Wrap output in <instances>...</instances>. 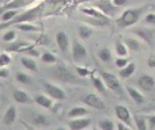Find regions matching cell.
<instances>
[{
	"instance_id": "cell-1",
	"label": "cell",
	"mask_w": 155,
	"mask_h": 130,
	"mask_svg": "<svg viewBox=\"0 0 155 130\" xmlns=\"http://www.w3.org/2000/svg\"><path fill=\"white\" fill-rule=\"evenodd\" d=\"M46 75H49V77L63 84H74V85H83L86 84L84 79L80 77L78 73H74L72 69L68 65H65L64 62H59L53 64V66L46 69Z\"/></svg>"
},
{
	"instance_id": "cell-2",
	"label": "cell",
	"mask_w": 155,
	"mask_h": 130,
	"mask_svg": "<svg viewBox=\"0 0 155 130\" xmlns=\"http://www.w3.org/2000/svg\"><path fill=\"white\" fill-rule=\"evenodd\" d=\"M143 12H144V8H127V10L123 11V14L117 18L116 24H117L120 29L132 27L140 21Z\"/></svg>"
},
{
	"instance_id": "cell-3",
	"label": "cell",
	"mask_w": 155,
	"mask_h": 130,
	"mask_svg": "<svg viewBox=\"0 0 155 130\" xmlns=\"http://www.w3.org/2000/svg\"><path fill=\"white\" fill-rule=\"evenodd\" d=\"M101 77L104 79L105 84H106L107 90L112 91V92L117 94L118 96L123 98L124 96V90H123V85H121L120 80L116 75L110 73V72H101Z\"/></svg>"
},
{
	"instance_id": "cell-4",
	"label": "cell",
	"mask_w": 155,
	"mask_h": 130,
	"mask_svg": "<svg viewBox=\"0 0 155 130\" xmlns=\"http://www.w3.org/2000/svg\"><path fill=\"white\" fill-rule=\"evenodd\" d=\"M71 56H72V60L76 64H82V62H87L88 52L80 41L72 40V42H71Z\"/></svg>"
},
{
	"instance_id": "cell-5",
	"label": "cell",
	"mask_w": 155,
	"mask_h": 130,
	"mask_svg": "<svg viewBox=\"0 0 155 130\" xmlns=\"http://www.w3.org/2000/svg\"><path fill=\"white\" fill-rule=\"evenodd\" d=\"M42 88L46 95H49L52 99H54L57 102H61L67 98L64 90L61 87H59L57 84H53L52 81H42Z\"/></svg>"
},
{
	"instance_id": "cell-6",
	"label": "cell",
	"mask_w": 155,
	"mask_h": 130,
	"mask_svg": "<svg viewBox=\"0 0 155 130\" xmlns=\"http://www.w3.org/2000/svg\"><path fill=\"white\" fill-rule=\"evenodd\" d=\"M80 102H82L84 106L91 107V109H95L98 111H104L106 109V104L102 100V98L97 94H87V95H83L80 98Z\"/></svg>"
},
{
	"instance_id": "cell-7",
	"label": "cell",
	"mask_w": 155,
	"mask_h": 130,
	"mask_svg": "<svg viewBox=\"0 0 155 130\" xmlns=\"http://www.w3.org/2000/svg\"><path fill=\"white\" fill-rule=\"evenodd\" d=\"M94 7L98 8L99 11H102V12H104L105 15H107L109 18L116 16L118 14V11H120V7H117V5L114 4L113 0H95Z\"/></svg>"
},
{
	"instance_id": "cell-8",
	"label": "cell",
	"mask_w": 155,
	"mask_h": 130,
	"mask_svg": "<svg viewBox=\"0 0 155 130\" xmlns=\"http://www.w3.org/2000/svg\"><path fill=\"white\" fill-rule=\"evenodd\" d=\"M114 114H116V117H117L118 121L125 122L131 129L135 128L134 117L131 115V111H129V109L127 106H124V104H117V106L114 107Z\"/></svg>"
},
{
	"instance_id": "cell-9",
	"label": "cell",
	"mask_w": 155,
	"mask_h": 130,
	"mask_svg": "<svg viewBox=\"0 0 155 130\" xmlns=\"http://www.w3.org/2000/svg\"><path fill=\"white\" fill-rule=\"evenodd\" d=\"M136 84L142 92H153L154 88H155V79L151 76V75L143 73L142 76H139Z\"/></svg>"
},
{
	"instance_id": "cell-10",
	"label": "cell",
	"mask_w": 155,
	"mask_h": 130,
	"mask_svg": "<svg viewBox=\"0 0 155 130\" xmlns=\"http://www.w3.org/2000/svg\"><path fill=\"white\" fill-rule=\"evenodd\" d=\"M27 121L35 128H45L51 123L49 118L41 113H27Z\"/></svg>"
},
{
	"instance_id": "cell-11",
	"label": "cell",
	"mask_w": 155,
	"mask_h": 130,
	"mask_svg": "<svg viewBox=\"0 0 155 130\" xmlns=\"http://www.w3.org/2000/svg\"><path fill=\"white\" fill-rule=\"evenodd\" d=\"M132 33H134V35H136L139 40H142L144 43H147V45H153L154 43V31L150 29H147V27H135L134 30H132Z\"/></svg>"
},
{
	"instance_id": "cell-12",
	"label": "cell",
	"mask_w": 155,
	"mask_h": 130,
	"mask_svg": "<svg viewBox=\"0 0 155 130\" xmlns=\"http://www.w3.org/2000/svg\"><path fill=\"white\" fill-rule=\"evenodd\" d=\"M54 41H56L57 48L60 49V52H61L63 54H67L68 50H70V48H71V41H70V38H68L67 33H64V31L56 33Z\"/></svg>"
},
{
	"instance_id": "cell-13",
	"label": "cell",
	"mask_w": 155,
	"mask_h": 130,
	"mask_svg": "<svg viewBox=\"0 0 155 130\" xmlns=\"http://www.w3.org/2000/svg\"><path fill=\"white\" fill-rule=\"evenodd\" d=\"M68 128L71 130H83L91 125V119L87 117H79V118H71L68 121Z\"/></svg>"
},
{
	"instance_id": "cell-14",
	"label": "cell",
	"mask_w": 155,
	"mask_h": 130,
	"mask_svg": "<svg viewBox=\"0 0 155 130\" xmlns=\"http://www.w3.org/2000/svg\"><path fill=\"white\" fill-rule=\"evenodd\" d=\"M8 45H5V50L7 52H12V53H23L27 48L31 46L30 42H26V41H11V42H7Z\"/></svg>"
},
{
	"instance_id": "cell-15",
	"label": "cell",
	"mask_w": 155,
	"mask_h": 130,
	"mask_svg": "<svg viewBox=\"0 0 155 130\" xmlns=\"http://www.w3.org/2000/svg\"><path fill=\"white\" fill-rule=\"evenodd\" d=\"M80 12L82 14H84V15H87V16H91V18H95V19H99V21H104V22H106V23H112L110 22V18L107 15H105L102 11H99L98 8L95 10V7L94 8H87V7H82L80 8Z\"/></svg>"
},
{
	"instance_id": "cell-16",
	"label": "cell",
	"mask_w": 155,
	"mask_h": 130,
	"mask_svg": "<svg viewBox=\"0 0 155 130\" xmlns=\"http://www.w3.org/2000/svg\"><path fill=\"white\" fill-rule=\"evenodd\" d=\"M34 102L38 104V106L44 107V109L46 110H52L54 106V99H52L49 95H46V94H35L34 96Z\"/></svg>"
},
{
	"instance_id": "cell-17",
	"label": "cell",
	"mask_w": 155,
	"mask_h": 130,
	"mask_svg": "<svg viewBox=\"0 0 155 130\" xmlns=\"http://www.w3.org/2000/svg\"><path fill=\"white\" fill-rule=\"evenodd\" d=\"M18 119V111H16V107L15 106H8V109L5 110L4 115L2 118V123L5 126H11L16 122Z\"/></svg>"
},
{
	"instance_id": "cell-18",
	"label": "cell",
	"mask_w": 155,
	"mask_h": 130,
	"mask_svg": "<svg viewBox=\"0 0 155 130\" xmlns=\"http://www.w3.org/2000/svg\"><path fill=\"white\" fill-rule=\"evenodd\" d=\"M12 99L19 104H30L34 102V98L30 96L26 91L22 90H14L12 91Z\"/></svg>"
},
{
	"instance_id": "cell-19",
	"label": "cell",
	"mask_w": 155,
	"mask_h": 130,
	"mask_svg": "<svg viewBox=\"0 0 155 130\" xmlns=\"http://www.w3.org/2000/svg\"><path fill=\"white\" fill-rule=\"evenodd\" d=\"M90 79H91V84H93V87L95 88L97 92H99L101 95H106L107 87H106V84H105L104 79H102L101 76H95V75H91Z\"/></svg>"
},
{
	"instance_id": "cell-20",
	"label": "cell",
	"mask_w": 155,
	"mask_h": 130,
	"mask_svg": "<svg viewBox=\"0 0 155 130\" xmlns=\"http://www.w3.org/2000/svg\"><path fill=\"white\" fill-rule=\"evenodd\" d=\"M127 94H128L129 98L134 100V103L139 104V106L140 104H144L146 98L140 90H136V88H134V87H127Z\"/></svg>"
},
{
	"instance_id": "cell-21",
	"label": "cell",
	"mask_w": 155,
	"mask_h": 130,
	"mask_svg": "<svg viewBox=\"0 0 155 130\" xmlns=\"http://www.w3.org/2000/svg\"><path fill=\"white\" fill-rule=\"evenodd\" d=\"M90 110L86 109L84 106H75L72 107V109L68 110L67 113V117L70 118H79V117H87V115H90Z\"/></svg>"
},
{
	"instance_id": "cell-22",
	"label": "cell",
	"mask_w": 155,
	"mask_h": 130,
	"mask_svg": "<svg viewBox=\"0 0 155 130\" xmlns=\"http://www.w3.org/2000/svg\"><path fill=\"white\" fill-rule=\"evenodd\" d=\"M124 42L128 46L129 52H140L142 50V40L135 35V37H125L124 38Z\"/></svg>"
},
{
	"instance_id": "cell-23",
	"label": "cell",
	"mask_w": 155,
	"mask_h": 130,
	"mask_svg": "<svg viewBox=\"0 0 155 130\" xmlns=\"http://www.w3.org/2000/svg\"><path fill=\"white\" fill-rule=\"evenodd\" d=\"M31 2L33 0H12V2H10L8 4L0 7V15H2L4 11H7V10H18V8L25 7L26 4H29V3H31Z\"/></svg>"
},
{
	"instance_id": "cell-24",
	"label": "cell",
	"mask_w": 155,
	"mask_h": 130,
	"mask_svg": "<svg viewBox=\"0 0 155 130\" xmlns=\"http://www.w3.org/2000/svg\"><path fill=\"white\" fill-rule=\"evenodd\" d=\"M14 27H15L16 30H19V31H23V33H38L41 30L40 26H37V24H33V23H30V22H22V23H16V24H14Z\"/></svg>"
},
{
	"instance_id": "cell-25",
	"label": "cell",
	"mask_w": 155,
	"mask_h": 130,
	"mask_svg": "<svg viewBox=\"0 0 155 130\" xmlns=\"http://www.w3.org/2000/svg\"><path fill=\"white\" fill-rule=\"evenodd\" d=\"M94 26L91 24H79L78 26V35L80 40H88L94 34Z\"/></svg>"
},
{
	"instance_id": "cell-26",
	"label": "cell",
	"mask_w": 155,
	"mask_h": 130,
	"mask_svg": "<svg viewBox=\"0 0 155 130\" xmlns=\"http://www.w3.org/2000/svg\"><path fill=\"white\" fill-rule=\"evenodd\" d=\"M134 125L137 130H147L148 129V121L147 115L143 114H135L134 115Z\"/></svg>"
},
{
	"instance_id": "cell-27",
	"label": "cell",
	"mask_w": 155,
	"mask_h": 130,
	"mask_svg": "<svg viewBox=\"0 0 155 130\" xmlns=\"http://www.w3.org/2000/svg\"><path fill=\"white\" fill-rule=\"evenodd\" d=\"M21 64L23 65V68L27 69V71L38 72V65H37V62L34 61V59H33V57H30V56L21 57Z\"/></svg>"
},
{
	"instance_id": "cell-28",
	"label": "cell",
	"mask_w": 155,
	"mask_h": 130,
	"mask_svg": "<svg viewBox=\"0 0 155 130\" xmlns=\"http://www.w3.org/2000/svg\"><path fill=\"white\" fill-rule=\"evenodd\" d=\"M135 72H136V64H135V62H129V64L125 65L124 68H120L118 76H120L121 79H129Z\"/></svg>"
},
{
	"instance_id": "cell-29",
	"label": "cell",
	"mask_w": 155,
	"mask_h": 130,
	"mask_svg": "<svg viewBox=\"0 0 155 130\" xmlns=\"http://www.w3.org/2000/svg\"><path fill=\"white\" fill-rule=\"evenodd\" d=\"M114 52L117 56L120 57H127L129 53V49L128 46L125 45V42L124 41H116L114 42Z\"/></svg>"
},
{
	"instance_id": "cell-30",
	"label": "cell",
	"mask_w": 155,
	"mask_h": 130,
	"mask_svg": "<svg viewBox=\"0 0 155 130\" xmlns=\"http://www.w3.org/2000/svg\"><path fill=\"white\" fill-rule=\"evenodd\" d=\"M97 56H98V59L101 60L104 64H109V62L112 61V50H110L109 48H106V46L99 49Z\"/></svg>"
},
{
	"instance_id": "cell-31",
	"label": "cell",
	"mask_w": 155,
	"mask_h": 130,
	"mask_svg": "<svg viewBox=\"0 0 155 130\" xmlns=\"http://www.w3.org/2000/svg\"><path fill=\"white\" fill-rule=\"evenodd\" d=\"M15 80L19 83V84H23V85H30L31 84V77H30L27 73H25V72H16L15 73Z\"/></svg>"
},
{
	"instance_id": "cell-32",
	"label": "cell",
	"mask_w": 155,
	"mask_h": 130,
	"mask_svg": "<svg viewBox=\"0 0 155 130\" xmlns=\"http://www.w3.org/2000/svg\"><path fill=\"white\" fill-rule=\"evenodd\" d=\"M41 61L44 62V64H56L59 60H57V57L54 56L53 53H51V52H44L42 54H41Z\"/></svg>"
},
{
	"instance_id": "cell-33",
	"label": "cell",
	"mask_w": 155,
	"mask_h": 130,
	"mask_svg": "<svg viewBox=\"0 0 155 130\" xmlns=\"http://www.w3.org/2000/svg\"><path fill=\"white\" fill-rule=\"evenodd\" d=\"M98 128L101 130H113L116 129V123L109 118H104V119H99Z\"/></svg>"
},
{
	"instance_id": "cell-34",
	"label": "cell",
	"mask_w": 155,
	"mask_h": 130,
	"mask_svg": "<svg viewBox=\"0 0 155 130\" xmlns=\"http://www.w3.org/2000/svg\"><path fill=\"white\" fill-rule=\"evenodd\" d=\"M16 15H19L18 10H7L0 15V19H2V22H10V21H12Z\"/></svg>"
},
{
	"instance_id": "cell-35",
	"label": "cell",
	"mask_w": 155,
	"mask_h": 130,
	"mask_svg": "<svg viewBox=\"0 0 155 130\" xmlns=\"http://www.w3.org/2000/svg\"><path fill=\"white\" fill-rule=\"evenodd\" d=\"M75 72L80 77H83V79H84V77H90L91 75H93V72H91L87 66H80V65L75 66Z\"/></svg>"
},
{
	"instance_id": "cell-36",
	"label": "cell",
	"mask_w": 155,
	"mask_h": 130,
	"mask_svg": "<svg viewBox=\"0 0 155 130\" xmlns=\"http://www.w3.org/2000/svg\"><path fill=\"white\" fill-rule=\"evenodd\" d=\"M16 34H18V33H16L15 30L10 29V30H7V31L3 34L2 40L4 41V42H11V41H15L16 40Z\"/></svg>"
},
{
	"instance_id": "cell-37",
	"label": "cell",
	"mask_w": 155,
	"mask_h": 130,
	"mask_svg": "<svg viewBox=\"0 0 155 130\" xmlns=\"http://www.w3.org/2000/svg\"><path fill=\"white\" fill-rule=\"evenodd\" d=\"M11 56H10V52L7 53V50L3 52V53H0V68H3V66H7L11 64Z\"/></svg>"
},
{
	"instance_id": "cell-38",
	"label": "cell",
	"mask_w": 155,
	"mask_h": 130,
	"mask_svg": "<svg viewBox=\"0 0 155 130\" xmlns=\"http://www.w3.org/2000/svg\"><path fill=\"white\" fill-rule=\"evenodd\" d=\"M25 54H27V56H30V57H33V59H37V57H41V54L42 53H40V52H38V49L35 48L34 45H31L30 46V48H27L26 50L23 52Z\"/></svg>"
},
{
	"instance_id": "cell-39",
	"label": "cell",
	"mask_w": 155,
	"mask_h": 130,
	"mask_svg": "<svg viewBox=\"0 0 155 130\" xmlns=\"http://www.w3.org/2000/svg\"><path fill=\"white\" fill-rule=\"evenodd\" d=\"M129 59H127V57H120V56H117V59H116V61H114V64L116 66H117L118 69L120 68H124L125 65H128L129 64Z\"/></svg>"
},
{
	"instance_id": "cell-40",
	"label": "cell",
	"mask_w": 155,
	"mask_h": 130,
	"mask_svg": "<svg viewBox=\"0 0 155 130\" xmlns=\"http://www.w3.org/2000/svg\"><path fill=\"white\" fill-rule=\"evenodd\" d=\"M144 23L146 24H150V26H155V14L154 12H150L144 16Z\"/></svg>"
},
{
	"instance_id": "cell-41",
	"label": "cell",
	"mask_w": 155,
	"mask_h": 130,
	"mask_svg": "<svg viewBox=\"0 0 155 130\" xmlns=\"http://www.w3.org/2000/svg\"><path fill=\"white\" fill-rule=\"evenodd\" d=\"M11 75L10 69H8V66H3V68H0V79H8Z\"/></svg>"
},
{
	"instance_id": "cell-42",
	"label": "cell",
	"mask_w": 155,
	"mask_h": 130,
	"mask_svg": "<svg viewBox=\"0 0 155 130\" xmlns=\"http://www.w3.org/2000/svg\"><path fill=\"white\" fill-rule=\"evenodd\" d=\"M147 121H148V129H155V114L147 115Z\"/></svg>"
},
{
	"instance_id": "cell-43",
	"label": "cell",
	"mask_w": 155,
	"mask_h": 130,
	"mask_svg": "<svg viewBox=\"0 0 155 130\" xmlns=\"http://www.w3.org/2000/svg\"><path fill=\"white\" fill-rule=\"evenodd\" d=\"M147 66L151 69H155V54H150L147 59Z\"/></svg>"
},
{
	"instance_id": "cell-44",
	"label": "cell",
	"mask_w": 155,
	"mask_h": 130,
	"mask_svg": "<svg viewBox=\"0 0 155 130\" xmlns=\"http://www.w3.org/2000/svg\"><path fill=\"white\" fill-rule=\"evenodd\" d=\"M116 128H117L118 130H128V129H131L125 122H123V121H118V122L116 123Z\"/></svg>"
},
{
	"instance_id": "cell-45",
	"label": "cell",
	"mask_w": 155,
	"mask_h": 130,
	"mask_svg": "<svg viewBox=\"0 0 155 130\" xmlns=\"http://www.w3.org/2000/svg\"><path fill=\"white\" fill-rule=\"evenodd\" d=\"M113 3H114L117 7L123 8V7H125V5L128 4V0H113Z\"/></svg>"
},
{
	"instance_id": "cell-46",
	"label": "cell",
	"mask_w": 155,
	"mask_h": 130,
	"mask_svg": "<svg viewBox=\"0 0 155 130\" xmlns=\"http://www.w3.org/2000/svg\"><path fill=\"white\" fill-rule=\"evenodd\" d=\"M144 2H151V0H144Z\"/></svg>"
},
{
	"instance_id": "cell-47",
	"label": "cell",
	"mask_w": 155,
	"mask_h": 130,
	"mask_svg": "<svg viewBox=\"0 0 155 130\" xmlns=\"http://www.w3.org/2000/svg\"><path fill=\"white\" fill-rule=\"evenodd\" d=\"M0 88H2V83H0Z\"/></svg>"
}]
</instances>
